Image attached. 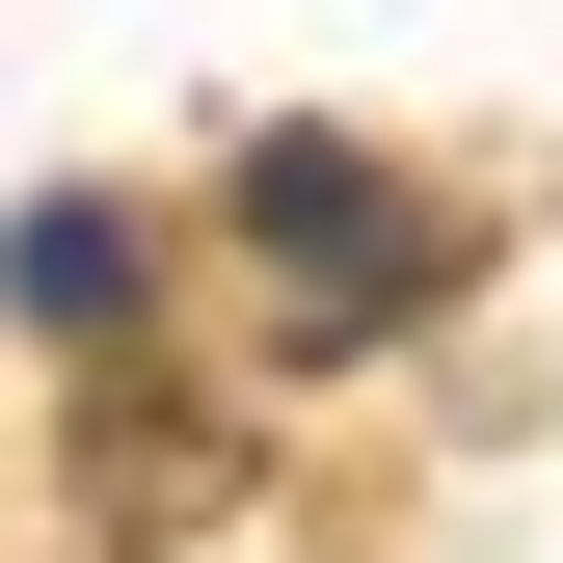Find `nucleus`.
I'll return each instance as SVG.
<instances>
[{"mask_svg": "<svg viewBox=\"0 0 563 563\" xmlns=\"http://www.w3.org/2000/svg\"><path fill=\"white\" fill-rule=\"evenodd\" d=\"M242 216H268V268H322V296H430L402 188H376V162H322V134H268V162H242Z\"/></svg>", "mask_w": 563, "mask_h": 563, "instance_id": "obj_1", "label": "nucleus"}, {"mask_svg": "<svg viewBox=\"0 0 563 563\" xmlns=\"http://www.w3.org/2000/svg\"><path fill=\"white\" fill-rule=\"evenodd\" d=\"M0 296H27L54 349H108V322H134V242H108V216H27V242H0Z\"/></svg>", "mask_w": 563, "mask_h": 563, "instance_id": "obj_2", "label": "nucleus"}]
</instances>
